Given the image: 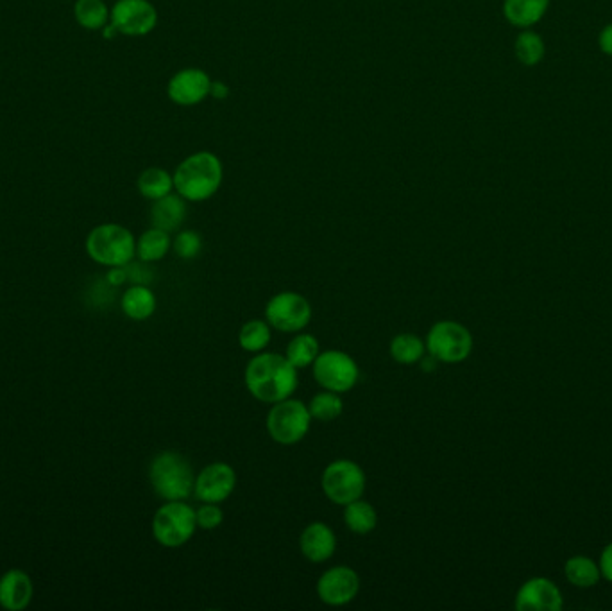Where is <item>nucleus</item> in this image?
<instances>
[{"mask_svg":"<svg viewBox=\"0 0 612 611\" xmlns=\"http://www.w3.org/2000/svg\"><path fill=\"white\" fill-rule=\"evenodd\" d=\"M308 411L312 414V418L319 420V422H333L344 411V402H342L339 393L326 389L323 393H317L312 398V402L308 405Z\"/></svg>","mask_w":612,"mask_h":611,"instance_id":"obj_29","label":"nucleus"},{"mask_svg":"<svg viewBox=\"0 0 612 611\" xmlns=\"http://www.w3.org/2000/svg\"><path fill=\"white\" fill-rule=\"evenodd\" d=\"M426 350L437 361L457 364L468 359L473 350V336L457 321H439L426 336Z\"/></svg>","mask_w":612,"mask_h":611,"instance_id":"obj_7","label":"nucleus"},{"mask_svg":"<svg viewBox=\"0 0 612 611\" xmlns=\"http://www.w3.org/2000/svg\"><path fill=\"white\" fill-rule=\"evenodd\" d=\"M122 310L135 321L149 319L156 310V296L147 285L135 284L122 296Z\"/></svg>","mask_w":612,"mask_h":611,"instance_id":"obj_20","label":"nucleus"},{"mask_svg":"<svg viewBox=\"0 0 612 611\" xmlns=\"http://www.w3.org/2000/svg\"><path fill=\"white\" fill-rule=\"evenodd\" d=\"M321 484L328 499L346 506L353 500L362 499L366 491V474L355 461L339 459L326 466Z\"/></svg>","mask_w":612,"mask_h":611,"instance_id":"obj_8","label":"nucleus"},{"mask_svg":"<svg viewBox=\"0 0 612 611\" xmlns=\"http://www.w3.org/2000/svg\"><path fill=\"white\" fill-rule=\"evenodd\" d=\"M136 187L145 199L156 201L174 190V178L162 167H149L138 176Z\"/></svg>","mask_w":612,"mask_h":611,"instance_id":"obj_23","label":"nucleus"},{"mask_svg":"<svg viewBox=\"0 0 612 611\" xmlns=\"http://www.w3.org/2000/svg\"><path fill=\"white\" fill-rule=\"evenodd\" d=\"M516 56L518 60L527 65V67H534L539 61L543 60L544 56V42L541 36L532 31H523L521 35L516 38Z\"/></svg>","mask_w":612,"mask_h":611,"instance_id":"obj_30","label":"nucleus"},{"mask_svg":"<svg viewBox=\"0 0 612 611\" xmlns=\"http://www.w3.org/2000/svg\"><path fill=\"white\" fill-rule=\"evenodd\" d=\"M31 601H33V583L26 572L13 568L0 577V606L4 610H24Z\"/></svg>","mask_w":612,"mask_h":611,"instance_id":"obj_17","label":"nucleus"},{"mask_svg":"<svg viewBox=\"0 0 612 611\" xmlns=\"http://www.w3.org/2000/svg\"><path fill=\"white\" fill-rule=\"evenodd\" d=\"M246 388L256 400L278 404L287 400L298 389V368L285 355L260 353L247 364Z\"/></svg>","mask_w":612,"mask_h":611,"instance_id":"obj_1","label":"nucleus"},{"mask_svg":"<svg viewBox=\"0 0 612 611\" xmlns=\"http://www.w3.org/2000/svg\"><path fill=\"white\" fill-rule=\"evenodd\" d=\"M174 190L192 203L213 198L221 189L224 167L221 158L210 151H197L187 156L172 174Z\"/></svg>","mask_w":612,"mask_h":611,"instance_id":"obj_2","label":"nucleus"},{"mask_svg":"<svg viewBox=\"0 0 612 611\" xmlns=\"http://www.w3.org/2000/svg\"><path fill=\"white\" fill-rule=\"evenodd\" d=\"M172 248L181 259H196L197 255L203 251V237L196 230H183L176 235Z\"/></svg>","mask_w":612,"mask_h":611,"instance_id":"obj_31","label":"nucleus"},{"mask_svg":"<svg viewBox=\"0 0 612 611\" xmlns=\"http://www.w3.org/2000/svg\"><path fill=\"white\" fill-rule=\"evenodd\" d=\"M598 44H600V49H602L605 54L612 56V24H609V26L605 27L604 31L600 33Z\"/></svg>","mask_w":612,"mask_h":611,"instance_id":"obj_35","label":"nucleus"},{"mask_svg":"<svg viewBox=\"0 0 612 611\" xmlns=\"http://www.w3.org/2000/svg\"><path fill=\"white\" fill-rule=\"evenodd\" d=\"M285 357L298 370L306 368L314 364L315 359L319 357V343L312 334H299L290 341Z\"/></svg>","mask_w":612,"mask_h":611,"instance_id":"obj_27","label":"nucleus"},{"mask_svg":"<svg viewBox=\"0 0 612 611\" xmlns=\"http://www.w3.org/2000/svg\"><path fill=\"white\" fill-rule=\"evenodd\" d=\"M425 350V343L416 334H400L392 339V359L400 364H416L425 355Z\"/></svg>","mask_w":612,"mask_h":611,"instance_id":"obj_28","label":"nucleus"},{"mask_svg":"<svg viewBox=\"0 0 612 611\" xmlns=\"http://www.w3.org/2000/svg\"><path fill=\"white\" fill-rule=\"evenodd\" d=\"M230 95V88L226 83H222V81H212V88H210V97H215V99H226Z\"/></svg>","mask_w":612,"mask_h":611,"instance_id":"obj_36","label":"nucleus"},{"mask_svg":"<svg viewBox=\"0 0 612 611\" xmlns=\"http://www.w3.org/2000/svg\"><path fill=\"white\" fill-rule=\"evenodd\" d=\"M314 379L321 388L335 393H348L349 389L357 386L360 371L357 362L349 357L348 353L340 350H328L319 353L315 359Z\"/></svg>","mask_w":612,"mask_h":611,"instance_id":"obj_9","label":"nucleus"},{"mask_svg":"<svg viewBox=\"0 0 612 611\" xmlns=\"http://www.w3.org/2000/svg\"><path fill=\"white\" fill-rule=\"evenodd\" d=\"M360 577L353 568L333 567L317 581V595L328 606H344L357 597Z\"/></svg>","mask_w":612,"mask_h":611,"instance_id":"obj_12","label":"nucleus"},{"mask_svg":"<svg viewBox=\"0 0 612 611\" xmlns=\"http://www.w3.org/2000/svg\"><path fill=\"white\" fill-rule=\"evenodd\" d=\"M110 24L119 35L147 36L158 24V11L151 0H117L111 6Z\"/></svg>","mask_w":612,"mask_h":611,"instance_id":"obj_11","label":"nucleus"},{"mask_svg":"<svg viewBox=\"0 0 612 611\" xmlns=\"http://www.w3.org/2000/svg\"><path fill=\"white\" fill-rule=\"evenodd\" d=\"M312 414L299 400H281L272 405L267 416V431L280 445H296L310 431Z\"/></svg>","mask_w":612,"mask_h":611,"instance_id":"obj_6","label":"nucleus"},{"mask_svg":"<svg viewBox=\"0 0 612 611\" xmlns=\"http://www.w3.org/2000/svg\"><path fill=\"white\" fill-rule=\"evenodd\" d=\"M213 79L203 69H183L170 78L167 95L178 106H196L210 97Z\"/></svg>","mask_w":612,"mask_h":611,"instance_id":"obj_14","label":"nucleus"},{"mask_svg":"<svg viewBox=\"0 0 612 611\" xmlns=\"http://www.w3.org/2000/svg\"><path fill=\"white\" fill-rule=\"evenodd\" d=\"M154 493L163 500H187L196 488V475L185 457L178 452H162L149 468Z\"/></svg>","mask_w":612,"mask_h":611,"instance_id":"obj_3","label":"nucleus"},{"mask_svg":"<svg viewBox=\"0 0 612 611\" xmlns=\"http://www.w3.org/2000/svg\"><path fill=\"white\" fill-rule=\"evenodd\" d=\"M106 280H108V284L111 285H122L124 282H128V271H126V266L111 267L110 271H108V275H106Z\"/></svg>","mask_w":612,"mask_h":611,"instance_id":"obj_34","label":"nucleus"},{"mask_svg":"<svg viewBox=\"0 0 612 611\" xmlns=\"http://www.w3.org/2000/svg\"><path fill=\"white\" fill-rule=\"evenodd\" d=\"M299 547L306 560L312 563H324L330 560L337 549V538L330 525L323 522H314L306 525L305 531L299 538Z\"/></svg>","mask_w":612,"mask_h":611,"instance_id":"obj_16","label":"nucleus"},{"mask_svg":"<svg viewBox=\"0 0 612 611\" xmlns=\"http://www.w3.org/2000/svg\"><path fill=\"white\" fill-rule=\"evenodd\" d=\"M419 362H421V368L425 371H434L437 368V359H435L434 355H430V353L428 355L425 353Z\"/></svg>","mask_w":612,"mask_h":611,"instance_id":"obj_37","label":"nucleus"},{"mask_svg":"<svg viewBox=\"0 0 612 611\" xmlns=\"http://www.w3.org/2000/svg\"><path fill=\"white\" fill-rule=\"evenodd\" d=\"M600 574L612 583V543H609L607 547H605L604 552H602V556H600Z\"/></svg>","mask_w":612,"mask_h":611,"instance_id":"obj_33","label":"nucleus"},{"mask_svg":"<svg viewBox=\"0 0 612 611\" xmlns=\"http://www.w3.org/2000/svg\"><path fill=\"white\" fill-rule=\"evenodd\" d=\"M344 524L355 534H369L378 525V513L366 500H353L344 506Z\"/></svg>","mask_w":612,"mask_h":611,"instance_id":"obj_24","label":"nucleus"},{"mask_svg":"<svg viewBox=\"0 0 612 611\" xmlns=\"http://www.w3.org/2000/svg\"><path fill=\"white\" fill-rule=\"evenodd\" d=\"M564 574L571 585L578 586V588H591L600 581V576H602L600 567L586 556H575L566 561Z\"/></svg>","mask_w":612,"mask_h":611,"instance_id":"obj_25","label":"nucleus"},{"mask_svg":"<svg viewBox=\"0 0 612 611\" xmlns=\"http://www.w3.org/2000/svg\"><path fill=\"white\" fill-rule=\"evenodd\" d=\"M187 217V199L176 194H167L163 198L153 201V207L149 212V219L154 228H160L163 232H176L185 223Z\"/></svg>","mask_w":612,"mask_h":611,"instance_id":"obj_18","label":"nucleus"},{"mask_svg":"<svg viewBox=\"0 0 612 611\" xmlns=\"http://www.w3.org/2000/svg\"><path fill=\"white\" fill-rule=\"evenodd\" d=\"M172 241H170V233L163 232L160 228H149L147 232L142 233L136 241V257L149 264V262H158L169 253Z\"/></svg>","mask_w":612,"mask_h":611,"instance_id":"obj_21","label":"nucleus"},{"mask_svg":"<svg viewBox=\"0 0 612 611\" xmlns=\"http://www.w3.org/2000/svg\"><path fill=\"white\" fill-rule=\"evenodd\" d=\"M110 11L104 0H76L74 17L86 31H102L110 24Z\"/></svg>","mask_w":612,"mask_h":611,"instance_id":"obj_22","label":"nucleus"},{"mask_svg":"<svg viewBox=\"0 0 612 611\" xmlns=\"http://www.w3.org/2000/svg\"><path fill=\"white\" fill-rule=\"evenodd\" d=\"M86 253L101 266H128L136 255L135 237L120 224H99L86 237Z\"/></svg>","mask_w":612,"mask_h":611,"instance_id":"obj_4","label":"nucleus"},{"mask_svg":"<svg viewBox=\"0 0 612 611\" xmlns=\"http://www.w3.org/2000/svg\"><path fill=\"white\" fill-rule=\"evenodd\" d=\"M237 486V474L228 463H212L196 475L197 499L210 504H221L231 497Z\"/></svg>","mask_w":612,"mask_h":611,"instance_id":"obj_13","label":"nucleus"},{"mask_svg":"<svg viewBox=\"0 0 612 611\" xmlns=\"http://www.w3.org/2000/svg\"><path fill=\"white\" fill-rule=\"evenodd\" d=\"M238 343L242 350L249 353L262 352L271 343V328L267 321L262 319H251L244 327L240 328Z\"/></svg>","mask_w":612,"mask_h":611,"instance_id":"obj_26","label":"nucleus"},{"mask_svg":"<svg viewBox=\"0 0 612 611\" xmlns=\"http://www.w3.org/2000/svg\"><path fill=\"white\" fill-rule=\"evenodd\" d=\"M550 0H505L503 15L512 26L530 27L544 17Z\"/></svg>","mask_w":612,"mask_h":611,"instance_id":"obj_19","label":"nucleus"},{"mask_svg":"<svg viewBox=\"0 0 612 611\" xmlns=\"http://www.w3.org/2000/svg\"><path fill=\"white\" fill-rule=\"evenodd\" d=\"M562 604L561 590L546 577L528 579L516 595L519 611H561Z\"/></svg>","mask_w":612,"mask_h":611,"instance_id":"obj_15","label":"nucleus"},{"mask_svg":"<svg viewBox=\"0 0 612 611\" xmlns=\"http://www.w3.org/2000/svg\"><path fill=\"white\" fill-rule=\"evenodd\" d=\"M196 520L197 527L206 529V531H212V529H217L222 524L224 513H222L221 508L217 504L204 502V506L196 509Z\"/></svg>","mask_w":612,"mask_h":611,"instance_id":"obj_32","label":"nucleus"},{"mask_svg":"<svg viewBox=\"0 0 612 611\" xmlns=\"http://www.w3.org/2000/svg\"><path fill=\"white\" fill-rule=\"evenodd\" d=\"M196 529V509L190 508L185 500H167L153 518L156 542L169 549H176L192 540Z\"/></svg>","mask_w":612,"mask_h":611,"instance_id":"obj_5","label":"nucleus"},{"mask_svg":"<svg viewBox=\"0 0 612 611\" xmlns=\"http://www.w3.org/2000/svg\"><path fill=\"white\" fill-rule=\"evenodd\" d=\"M265 319L280 332H299L312 319V305L305 296L285 291L269 300L265 307Z\"/></svg>","mask_w":612,"mask_h":611,"instance_id":"obj_10","label":"nucleus"}]
</instances>
